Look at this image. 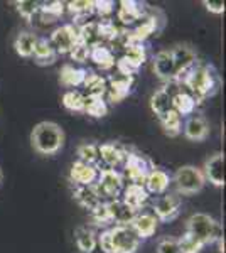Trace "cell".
<instances>
[{
  "mask_svg": "<svg viewBox=\"0 0 226 253\" xmlns=\"http://www.w3.org/2000/svg\"><path fill=\"white\" fill-rule=\"evenodd\" d=\"M174 80L182 86V89H186L196 98L198 105L203 103L206 98L215 95L218 89V80L213 68L199 63V61H196L192 66L176 75Z\"/></svg>",
  "mask_w": 226,
  "mask_h": 253,
  "instance_id": "cell-1",
  "label": "cell"
},
{
  "mask_svg": "<svg viewBox=\"0 0 226 253\" xmlns=\"http://www.w3.org/2000/svg\"><path fill=\"white\" fill-rule=\"evenodd\" d=\"M31 144L41 156H54L64 144V132L54 122H41L32 130Z\"/></svg>",
  "mask_w": 226,
  "mask_h": 253,
  "instance_id": "cell-2",
  "label": "cell"
},
{
  "mask_svg": "<svg viewBox=\"0 0 226 253\" xmlns=\"http://www.w3.org/2000/svg\"><path fill=\"white\" fill-rule=\"evenodd\" d=\"M186 231L192 236H196L203 245L223 240V228H221V224L215 218H211L209 214L204 213H194L192 216H189V219L186 221Z\"/></svg>",
  "mask_w": 226,
  "mask_h": 253,
  "instance_id": "cell-3",
  "label": "cell"
},
{
  "mask_svg": "<svg viewBox=\"0 0 226 253\" xmlns=\"http://www.w3.org/2000/svg\"><path fill=\"white\" fill-rule=\"evenodd\" d=\"M174 184L176 189H178V194L191 196L203 189L204 184H206V179H204V174L199 167L182 166L174 174Z\"/></svg>",
  "mask_w": 226,
  "mask_h": 253,
  "instance_id": "cell-4",
  "label": "cell"
},
{
  "mask_svg": "<svg viewBox=\"0 0 226 253\" xmlns=\"http://www.w3.org/2000/svg\"><path fill=\"white\" fill-rule=\"evenodd\" d=\"M110 248L112 253H135L138 250L140 238L129 226H113L110 228Z\"/></svg>",
  "mask_w": 226,
  "mask_h": 253,
  "instance_id": "cell-5",
  "label": "cell"
},
{
  "mask_svg": "<svg viewBox=\"0 0 226 253\" xmlns=\"http://www.w3.org/2000/svg\"><path fill=\"white\" fill-rule=\"evenodd\" d=\"M98 194L101 201L103 199H118V196L123 193V175L115 169H103L98 174V181L94 182Z\"/></svg>",
  "mask_w": 226,
  "mask_h": 253,
  "instance_id": "cell-6",
  "label": "cell"
},
{
  "mask_svg": "<svg viewBox=\"0 0 226 253\" xmlns=\"http://www.w3.org/2000/svg\"><path fill=\"white\" fill-rule=\"evenodd\" d=\"M123 169H125V175L130 179V184H142L145 177L149 175V172L154 169L152 162L145 156L140 154H129L127 152L125 162H123Z\"/></svg>",
  "mask_w": 226,
  "mask_h": 253,
  "instance_id": "cell-7",
  "label": "cell"
},
{
  "mask_svg": "<svg viewBox=\"0 0 226 253\" xmlns=\"http://www.w3.org/2000/svg\"><path fill=\"white\" fill-rule=\"evenodd\" d=\"M52 49L56 51V54H68L73 49V46L78 42V27L75 24H64L61 27H56L52 31L51 38L47 39Z\"/></svg>",
  "mask_w": 226,
  "mask_h": 253,
  "instance_id": "cell-8",
  "label": "cell"
},
{
  "mask_svg": "<svg viewBox=\"0 0 226 253\" xmlns=\"http://www.w3.org/2000/svg\"><path fill=\"white\" fill-rule=\"evenodd\" d=\"M152 213L160 221H171L181 211V198L179 194H162L155 199L154 206H152Z\"/></svg>",
  "mask_w": 226,
  "mask_h": 253,
  "instance_id": "cell-9",
  "label": "cell"
},
{
  "mask_svg": "<svg viewBox=\"0 0 226 253\" xmlns=\"http://www.w3.org/2000/svg\"><path fill=\"white\" fill-rule=\"evenodd\" d=\"M145 14H147L145 3L135 2V0H122L120 7L117 10V20L127 29L129 26H134L135 22H138L140 19L145 17Z\"/></svg>",
  "mask_w": 226,
  "mask_h": 253,
  "instance_id": "cell-10",
  "label": "cell"
},
{
  "mask_svg": "<svg viewBox=\"0 0 226 253\" xmlns=\"http://www.w3.org/2000/svg\"><path fill=\"white\" fill-rule=\"evenodd\" d=\"M134 86V78L130 76H123V75H113L106 80V93L108 95V100L113 101V103H120L122 100H125L127 96L130 95Z\"/></svg>",
  "mask_w": 226,
  "mask_h": 253,
  "instance_id": "cell-11",
  "label": "cell"
},
{
  "mask_svg": "<svg viewBox=\"0 0 226 253\" xmlns=\"http://www.w3.org/2000/svg\"><path fill=\"white\" fill-rule=\"evenodd\" d=\"M98 170L96 166L85 164L81 161H76L69 169V181L73 182L76 187L78 186H93L98 181Z\"/></svg>",
  "mask_w": 226,
  "mask_h": 253,
  "instance_id": "cell-12",
  "label": "cell"
},
{
  "mask_svg": "<svg viewBox=\"0 0 226 253\" xmlns=\"http://www.w3.org/2000/svg\"><path fill=\"white\" fill-rule=\"evenodd\" d=\"M108 208L110 223H115V226H129L135 218L138 211L132 210L129 205L122 201V199H112V201H105Z\"/></svg>",
  "mask_w": 226,
  "mask_h": 253,
  "instance_id": "cell-13",
  "label": "cell"
},
{
  "mask_svg": "<svg viewBox=\"0 0 226 253\" xmlns=\"http://www.w3.org/2000/svg\"><path fill=\"white\" fill-rule=\"evenodd\" d=\"M157 224L159 219L155 218V214L152 211H142V213H137L135 218L130 223V228L135 231V235L140 240L150 238V236L155 235L157 231Z\"/></svg>",
  "mask_w": 226,
  "mask_h": 253,
  "instance_id": "cell-14",
  "label": "cell"
},
{
  "mask_svg": "<svg viewBox=\"0 0 226 253\" xmlns=\"http://www.w3.org/2000/svg\"><path fill=\"white\" fill-rule=\"evenodd\" d=\"M204 179L215 186H225V157L223 154H215L204 164Z\"/></svg>",
  "mask_w": 226,
  "mask_h": 253,
  "instance_id": "cell-15",
  "label": "cell"
},
{
  "mask_svg": "<svg viewBox=\"0 0 226 253\" xmlns=\"http://www.w3.org/2000/svg\"><path fill=\"white\" fill-rule=\"evenodd\" d=\"M169 184H171L169 174L162 169H155V167L150 170L149 175L145 177V181H143V187H145V191L149 193V196L150 194H155V196L166 194Z\"/></svg>",
  "mask_w": 226,
  "mask_h": 253,
  "instance_id": "cell-16",
  "label": "cell"
},
{
  "mask_svg": "<svg viewBox=\"0 0 226 253\" xmlns=\"http://www.w3.org/2000/svg\"><path fill=\"white\" fill-rule=\"evenodd\" d=\"M98 154H100L101 161L108 166V169H115L117 166L123 164L127 157V150L118 144H113V142H106V144L98 145Z\"/></svg>",
  "mask_w": 226,
  "mask_h": 253,
  "instance_id": "cell-17",
  "label": "cell"
},
{
  "mask_svg": "<svg viewBox=\"0 0 226 253\" xmlns=\"http://www.w3.org/2000/svg\"><path fill=\"white\" fill-rule=\"evenodd\" d=\"M66 12L73 15V24L76 27L90 22V19L94 15L93 12V0H75L66 3Z\"/></svg>",
  "mask_w": 226,
  "mask_h": 253,
  "instance_id": "cell-18",
  "label": "cell"
},
{
  "mask_svg": "<svg viewBox=\"0 0 226 253\" xmlns=\"http://www.w3.org/2000/svg\"><path fill=\"white\" fill-rule=\"evenodd\" d=\"M154 71L162 81H171L176 78V66L171 51H159L154 58Z\"/></svg>",
  "mask_w": 226,
  "mask_h": 253,
  "instance_id": "cell-19",
  "label": "cell"
},
{
  "mask_svg": "<svg viewBox=\"0 0 226 253\" xmlns=\"http://www.w3.org/2000/svg\"><path fill=\"white\" fill-rule=\"evenodd\" d=\"M64 12H66V3L47 2V3H41L36 17L41 20L43 26H51V24H56L57 20L63 17Z\"/></svg>",
  "mask_w": 226,
  "mask_h": 253,
  "instance_id": "cell-20",
  "label": "cell"
},
{
  "mask_svg": "<svg viewBox=\"0 0 226 253\" xmlns=\"http://www.w3.org/2000/svg\"><path fill=\"white\" fill-rule=\"evenodd\" d=\"M122 201L125 205H129L132 210L138 211L145 206V203L149 201V193L145 191V187L142 184H129L123 187V198Z\"/></svg>",
  "mask_w": 226,
  "mask_h": 253,
  "instance_id": "cell-21",
  "label": "cell"
},
{
  "mask_svg": "<svg viewBox=\"0 0 226 253\" xmlns=\"http://www.w3.org/2000/svg\"><path fill=\"white\" fill-rule=\"evenodd\" d=\"M184 135L192 142H201L208 137L209 133V125L203 117L192 115L187 118V122L184 124Z\"/></svg>",
  "mask_w": 226,
  "mask_h": 253,
  "instance_id": "cell-22",
  "label": "cell"
},
{
  "mask_svg": "<svg viewBox=\"0 0 226 253\" xmlns=\"http://www.w3.org/2000/svg\"><path fill=\"white\" fill-rule=\"evenodd\" d=\"M172 59H174V66H176V75H179L181 71L187 69L189 66L196 63V51L187 44H178L174 49H171Z\"/></svg>",
  "mask_w": 226,
  "mask_h": 253,
  "instance_id": "cell-23",
  "label": "cell"
},
{
  "mask_svg": "<svg viewBox=\"0 0 226 253\" xmlns=\"http://www.w3.org/2000/svg\"><path fill=\"white\" fill-rule=\"evenodd\" d=\"M73 196H75L78 205L83 206L85 210H88V211H91L93 208H96L100 203H103L100 198V194H98L96 187H94V184L93 186H78V187H75V193H73Z\"/></svg>",
  "mask_w": 226,
  "mask_h": 253,
  "instance_id": "cell-24",
  "label": "cell"
},
{
  "mask_svg": "<svg viewBox=\"0 0 226 253\" xmlns=\"http://www.w3.org/2000/svg\"><path fill=\"white\" fill-rule=\"evenodd\" d=\"M86 75H88V71L83 68H75L73 64H64L59 71V81L66 88L83 86Z\"/></svg>",
  "mask_w": 226,
  "mask_h": 253,
  "instance_id": "cell-25",
  "label": "cell"
},
{
  "mask_svg": "<svg viewBox=\"0 0 226 253\" xmlns=\"http://www.w3.org/2000/svg\"><path fill=\"white\" fill-rule=\"evenodd\" d=\"M90 59H91L100 69H105V71L113 69L115 63H117L113 51L108 46H105V44H100V46L91 47V51H90Z\"/></svg>",
  "mask_w": 226,
  "mask_h": 253,
  "instance_id": "cell-26",
  "label": "cell"
},
{
  "mask_svg": "<svg viewBox=\"0 0 226 253\" xmlns=\"http://www.w3.org/2000/svg\"><path fill=\"white\" fill-rule=\"evenodd\" d=\"M78 39H80V42H83L85 46H88L90 49L103 44L101 42L98 20H90V22H86L83 26L78 27Z\"/></svg>",
  "mask_w": 226,
  "mask_h": 253,
  "instance_id": "cell-27",
  "label": "cell"
},
{
  "mask_svg": "<svg viewBox=\"0 0 226 253\" xmlns=\"http://www.w3.org/2000/svg\"><path fill=\"white\" fill-rule=\"evenodd\" d=\"M196 107H198V101H196V98L189 91H186V89L179 91L178 95L172 98V108H174V112L178 113L181 118L192 115Z\"/></svg>",
  "mask_w": 226,
  "mask_h": 253,
  "instance_id": "cell-28",
  "label": "cell"
},
{
  "mask_svg": "<svg viewBox=\"0 0 226 253\" xmlns=\"http://www.w3.org/2000/svg\"><path fill=\"white\" fill-rule=\"evenodd\" d=\"M32 58L36 59V63H38L39 66H51V64L56 63L57 54H56L54 49H52L51 44H49L47 39L38 38V42H36V49H34Z\"/></svg>",
  "mask_w": 226,
  "mask_h": 253,
  "instance_id": "cell-29",
  "label": "cell"
},
{
  "mask_svg": "<svg viewBox=\"0 0 226 253\" xmlns=\"http://www.w3.org/2000/svg\"><path fill=\"white\" fill-rule=\"evenodd\" d=\"M150 108H152V112L155 113V117L160 120V118L166 117L167 113H171L172 110H174L172 108V96L169 93L164 91L162 88L157 89L150 98Z\"/></svg>",
  "mask_w": 226,
  "mask_h": 253,
  "instance_id": "cell-30",
  "label": "cell"
},
{
  "mask_svg": "<svg viewBox=\"0 0 226 253\" xmlns=\"http://www.w3.org/2000/svg\"><path fill=\"white\" fill-rule=\"evenodd\" d=\"M36 42H38V36L34 32H20V34L15 38L14 41V47L15 52L22 58H32L34 54V49H36Z\"/></svg>",
  "mask_w": 226,
  "mask_h": 253,
  "instance_id": "cell-31",
  "label": "cell"
},
{
  "mask_svg": "<svg viewBox=\"0 0 226 253\" xmlns=\"http://www.w3.org/2000/svg\"><path fill=\"white\" fill-rule=\"evenodd\" d=\"M83 86L86 89L85 96H94V98H103L106 93V78H103L101 75L88 71L85 78Z\"/></svg>",
  "mask_w": 226,
  "mask_h": 253,
  "instance_id": "cell-32",
  "label": "cell"
},
{
  "mask_svg": "<svg viewBox=\"0 0 226 253\" xmlns=\"http://www.w3.org/2000/svg\"><path fill=\"white\" fill-rule=\"evenodd\" d=\"M96 233L88 226H78L75 230V242L76 247L83 253H88L96 243Z\"/></svg>",
  "mask_w": 226,
  "mask_h": 253,
  "instance_id": "cell-33",
  "label": "cell"
},
{
  "mask_svg": "<svg viewBox=\"0 0 226 253\" xmlns=\"http://www.w3.org/2000/svg\"><path fill=\"white\" fill-rule=\"evenodd\" d=\"M83 113L93 117V118H101L108 115V105L103 98H94V96H85V110Z\"/></svg>",
  "mask_w": 226,
  "mask_h": 253,
  "instance_id": "cell-34",
  "label": "cell"
},
{
  "mask_svg": "<svg viewBox=\"0 0 226 253\" xmlns=\"http://www.w3.org/2000/svg\"><path fill=\"white\" fill-rule=\"evenodd\" d=\"M160 125H162V130L166 135L169 137H178L181 132H182V120L178 113L172 110L171 113H167L166 117L160 118Z\"/></svg>",
  "mask_w": 226,
  "mask_h": 253,
  "instance_id": "cell-35",
  "label": "cell"
},
{
  "mask_svg": "<svg viewBox=\"0 0 226 253\" xmlns=\"http://www.w3.org/2000/svg\"><path fill=\"white\" fill-rule=\"evenodd\" d=\"M98 27H100V36H101V42L105 44H113L117 41L118 34H120L122 27H118L112 19H103L98 20Z\"/></svg>",
  "mask_w": 226,
  "mask_h": 253,
  "instance_id": "cell-36",
  "label": "cell"
},
{
  "mask_svg": "<svg viewBox=\"0 0 226 253\" xmlns=\"http://www.w3.org/2000/svg\"><path fill=\"white\" fill-rule=\"evenodd\" d=\"M63 107L69 112H83L85 110V95L78 89H68L63 95Z\"/></svg>",
  "mask_w": 226,
  "mask_h": 253,
  "instance_id": "cell-37",
  "label": "cell"
},
{
  "mask_svg": "<svg viewBox=\"0 0 226 253\" xmlns=\"http://www.w3.org/2000/svg\"><path fill=\"white\" fill-rule=\"evenodd\" d=\"M123 58H127L130 63L135 64L137 68H142V64L145 63V59H147L145 47H143V44H140V42L132 44V46H129L125 49V54H123Z\"/></svg>",
  "mask_w": 226,
  "mask_h": 253,
  "instance_id": "cell-38",
  "label": "cell"
},
{
  "mask_svg": "<svg viewBox=\"0 0 226 253\" xmlns=\"http://www.w3.org/2000/svg\"><path fill=\"white\" fill-rule=\"evenodd\" d=\"M78 157H80L81 162L85 164H91L96 166L98 161H100V154H98V145L94 144H81L78 147Z\"/></svg>",
  "mask_w": 226,
  "mask_h": 253,
  "instance_id": "cell-39",
  "label": "cell"
},
{
  "mask_svg": "<svg viewBox=\"0 0 226 253\" xmlns=\"http://www.w3.org/2000/svg\"><path fill=\"white\" fill-rule=\"evenodd\" d=\"M178 245H179L181 253H199L204 247L196 236H192L191 233H187V231L178 240Z\"/></svg>",
  "mask_w": 226,
  "mask_h": 253,
  "instance_id": "cell-40",
  "label": "cell"
},
{
  "mask_svg": "<svg viewBox=\"0 0 226 253\" xmlns=\"http://www.w3.org/2000/svg\"><path fill=\"white\" fill-rule=\"evenodd\" d=\"M15 5H17V12L22 15L24 19L32 20L36 17V14H38L41 3L32 2V0H20V2H15Z\"/></svg>",
  "mask_w": 226,
  "mask_h": 253,
  "instance_id": "cell-41",
  "label": "cell"
},
{
  "mask_svg": "<svg viewBox=\"0 0 226 253\" xmlns=\"http://www.w3.org/2000/svg\"><path fill=\"white\" fill-rule=\"evenodd\" d=\"M93 12L100 17V20L110 19V15L115 12V2H112V0H94Z\"/></svg>",
  "mask_w": 226,
  "mask_h": 253,
  "instance_id": "cell-42",
  "label": "cell"
},
{
  "mask_svg": "<svg viewBox=\"0 0 226 253\" xmlns=\"http://www.w3.org/2000/svg\"><path fill=\"white\" fill-rule=\"evenodd\" d=\"M90 51H91V49H90L88 46H85L83 42H80V41H78V42L75 44V46H73V49L68 52V54H69V58H71V61L83 64V63H86V61L90 59Z\"/></svg>",
  "mask_w": 226,
  "mask_h": 253,
  "instance_id": "cell-43",
  "label": "cell"
},
{
  "mask_svg": "<svg viewBox=\"0 0 226 253\" xmlns=\"http://www.w3.org/2000/svg\"><path fill=\"white\" fill-rule=\"evenodd\" d=\"M90 214H91V219L96 224H106L110 223V214H108V208H106V203H100L96 208H93L91 211H90Z\"/></svg>",
  "mask_w": 226,
  "mask_h": 253,
  "instance_id": "cell-44",
  "label": "cell"
},
{
  "mask_svg": "<svg viewBox=\"0 0 226 253\" xmlns=\"http://www.w3.org/2000/svg\"><path fill=\"white\" fill-rule=\"evenodd\" d=\"M157 253H181L178 240L171 238V236H167V238H162L157 243Z\"/></svg>",
  "mask_w": 226,
  "mask_h": 253,
  "instance_id": "cell-45",
  "label": "cell"
},
{
  "mask_svg": "<svg viewBox=\"0 0 226 253\" xmlns=\"http://www.w3.org/2000/svg\"><path fill=\"white\" fill-rule=\"evenodd\" d=\"M204 7L208 9V12H211V14H223L225 12V2H221V0H204Z\"/></svg>",
  "mask_w": 226,
  "mask_h": 253,
  "instance_id": "cell-46",
  "label": "cell"
},
{
  "mask_svg": "<svg viewBox=\"0 0 226 253\" xmlns=\"http://www.w3.org/2000/svg\"><path fill=\"white\" fill-rule=\"evenodd\" d=\"M88 253H108V252H106L103 247H100V243L96 242V243H94V247H93Z\"/></svg>",
  "mask_w": 226,
  "mask_h": 253,
  "instance_id": "cell-47",
  "label": "cell"
},
{
  "mask_svg": "<svg viewBox=\"0 0 226 253\" xmlns=\"http://www.w3.org/2000/svg\"><path fill=\"white\" fill-rule=\"evenodd\" d=\"M0 182H2V170H0Z\"/></svg>",
  "mask_w": 226,
  "mask_h": 253,
  "instance_id": "cell-48",
  "label": "cell"
}]
</instances>
